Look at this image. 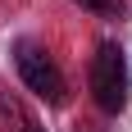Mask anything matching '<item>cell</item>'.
I'll use <instances>...</instances> for the list:
<instances>
[{
    "instance_id": "4",
    "label": "cell",
    "mask_w": 132,
    "mask_h": 132,
    "mask_svg": "<svg viewBox=\"0 0 132 132\" xmlns=\"http://www.w3.org/2000/svg\"><path fill=\"white\" fill-rule=\"evenodd\" d=\"M82 9H91V14H100V18H123L128 14V5L123 0H78Z\"/></svg>"
},
{
    "instance_id": "1",
    "label": "cell",
    "mask_w": 132,
    "mask_h": 132,
    "mask_svg": "<svg viewBox=\"0 0 132 132\" xmlns=\"http://www.w3.org/2000/svg\"><path fill=\"white\" fill-rule=\"evenodd\" d=\"M128 91H132V73H128V59L114 41H105L91 59V96L105 114H123L128 109Z\"/></svg>"
},
{
    "instance_id": "3",
    "label": "cell",
    "mask_w": 132,
    "mask_h": 132,
    "mask_svg": "<svg viewBox=\"0 0 132 132\" xmlns=\"http://www.w3.org/2000/svg\"><path fill=\"white\" fill-rule=\"evenodd\" d=\"M0 123H5V132H46L14 96H5V91H0Z\"/></svg>"
},
{
    "instance_id": "2",
    "label": "cell",
    "mask_w": 132,
    "mask_h": 132,
    "mask_svg": "<svg viewBox=\"0 0 132 132\" xmlns=\"http://www.w3.org/2000/svg\"><path fill=\"white\" fill-rule=\"evenodd\" d=\"M14 64H18V78H23L27 91H37L41 100H50V105H59V100H64V73L55 68V59H50L46 50H37L32 41H18Z\"/></svg>"
},
{
    "instance_id": "5",
    "label": "cell",
    "mask_w": 132,
    "mask_h": 132,
    "mask_svg": "<svg viewBox=\"0 0 132 132\" xmlns=\"http://www.w3.org/2000/svg\"><path fill=\"white\" fill-rule=\"evenodd\" d=\"M68 132H105V128H96V123H73Z\"/></svg>"
}]
</instances>
